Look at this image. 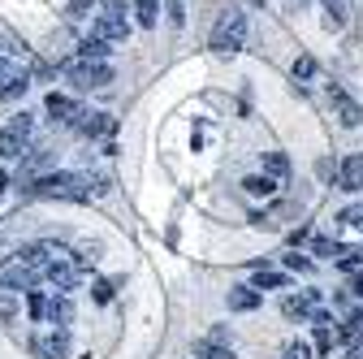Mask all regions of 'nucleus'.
<instances>
[{
	"label": "nucleus",
	"mask_w": 363,
	"mask_h": 359,
	"mask_svg": "<svg viewBox=\"0 0 363 359\" xmlns=\"http://www.w3.org/2000/svg\"><path fill=\"white\" fill-rule=\"evenodd\" d=\"M61 70H65V78L78 87V92H91V87H108L113 82V65L108 61H82V57H74Z\"/></svg>",
	"instance_id": "20e7f679"
},
{
	"label": "nucleus",
	"mask_w": 363,
	"mask_h": 359,
	"mask_svg": "<svg viewBox=\"0 0 363 359\" xmlns=\"http://www.w3.org/2000/svg\"><path fill=\"white\" fill-rule=\"evenodd\" d=\"M281 260H286L290 273H311V260H307V255H298V251H290V255H281Z\"/></svg>",
	"instance_id": "a878e982"
},
{
	"label": "nucleus",
	"mask_w": 363,
	"mask_h": 359,
	"mask_svg": "<svg viewBox=\"0 0 363 359\" xmlns=\"http://www.w3.org/2000/svg\"><path fill=\"white\" fill-rule=\"evenodd\" d=\"M337 247L342 243H333V238H311V251L315 255H337Z\"/></svg>",
	"instance_id": "cd10ccee"
},
{
	"label": "nucleus",
	"mask_w": 363,
	"mask_h": 359,
	"mask_svg": "<svg viewBox=\"0 0 363 359\" xmlns=\"http://www.w3.org/2000/svg\"><path fill=\"white\" fill-rule=\"evenodd\" d=\"M134 18H139V26H156L160 22V0H134Z\"/></svg>",
	"instance_id": "412c9836"
},
{
	"label": "nucleus",
	"mask_w": 363,
	"mask_h": 359,
	"mask_svg": "<svg viewBox=\"0 0 363 359\" xmlns=\"http://www.w3.org/2000/svg\"><path fill=\"white\" fill-rule=\"evenodd\" d=\"M354 294L363 299V273H354Z\"/></svg>",
	"instance_id": "72a5a7b5"
},
{
	"label": "nucleus",
	"mask_w": 363,
	"mask_h": 359,
	"mask_svg": "<svg viewBox=\"0 0 363 359\" xmlns=\"http://www.w3.org/2000/svg\"><path fill=\"white\" fill-rule=\"evenodd\" d=\"M26 195L35 199H69V204H86L91 187H86V173H43L35 182H26Z\"/></svg>",
	"instance_id": "f257e3e1"
},
{
	"label": "nucleus",
	"mask_w": 363,
	"mask_h": 359,
	"mask_svg": "<svg viewBox=\"0 0 363 359\" xmlns=\"http://www.w3.org/2000/svg\"><path fill=\"white\" fill-rule=\"evenodd\" d=\"M9 126H13V130H22V134H30V130H35V117H30V113H18Z\"/></svg>",
	"instance_id": "c756f323"
},
{
	"label": "nucleus",
	"mask_w": 363,
	"mask_h": 359,
	"mask_svg": "<svg viewBox=\"0 0 363 359\" xmlns=\"http://www.w3.org/2000/svg\"><path fill=\"white\" fill-rule=\"evenodd\" d=\"M286 282H290V277H286V273H277V268H259V273H255V282H251V286H255V290L264 294V290H281Z\"/></svg>",
	"instance_id": "a211bd4d"
},
{
	"label": "nucleus",
	"mask_w": 363,
	"mask_h": 359,
	"mask_svg": "<svg viewBox=\"0 0 363 359\" xmlns=\"http://www.w3.org/2000/svg\"><path fill=\"white\" fill-rule=\"evenodd\" d=\"M0 187H5V173H0Z\"/></svg>",
	"instance_id": "f704fd0d"
},
{
	"label": "nucleus",
	"mask_w": 363,
	"mask_h": 359,
	"mask_svg": "<svg viewBox=\"0 0 363 359\" xmlns=\"http://www.w3.org/2000/svg\"><path fill=\"white\" fill-rule=\"evenodd\" d=\"M320 5L329 9V22H333V26H342L346 13H350V0H320Z\"/></svg>",
	"instance_id": "b1692460"
},
{
	"label": "nucleus",
	"mask_w": 363,
	"mask_h": 359,
	"mask_svg": "<svg viewBox=\"0 0 363 359\" xmlns=\"http://www.w3.org/2000/svg\"><path fill=\"white\" fill-rule=\"evenodd\" d=\"M259 165H264V173H268V177H286V173H290L286 152H264V156H259Z\"/></svg>",
	"instance_id": "aec40b11"
},
{
	"label": "nucleus",
	"mask_w": 363,
	"mask_h": 359,
	"mask_svg": "<svg viewBox=\"0 0 363 359\" xmlns=\"http://www.w3.org/2000/svg\"><path fill=\"white\" fill-rule=\"evenodd\" d=\"M259 303H264V294L255 286H234L230 290V311H255Z\"/></svg>",
	"instance_id": "4468645a"
},
{
	"label": "nucleus",
	"mask_w": 363,
	"mask_h": 359,
	"mask_svg": "<svg viewBox=\"0 0 363 359\" xmlns=\"http://www.w3.org/2000/svg\"><path fill=\"white\" fill-rule=\"evenodd\" d=\"M242 191H247V195H272V191H277V177L251 173V177H242Z\"/></svg>",
	"instance_id": "f3484780"
},
{
	"label": "nucleus",
	"mask_w": 363,
	"mask_h": 359,
	"mask_svg": "<svg viewBox=\"0 0 363 359\" xmlns=\"http://www.w3.org/2000/svg\"><path fill=\"white\" fill-rule=\"evenodd\" d=\"M329 104H333V113H337V121H342V126H359V121H363V109L342 92L337 82H329Z\"/></svg>",
	"instance_id": "1a4fd4ad"
},
{
	"label": "nucleus",
	"mask_w": 363,
	"mask_h": 359,
	"mask_svg": "<svg viewBox=\"0 0 363 359\" xmlns=\"http://www.w3.org/2000/svg\"><path fill=\"white\" fill-rule=\"evenodd\" d=\"M290 74H294V82H311V78H315V57H307V53H303V57L290 65Z\"/></svg>",
	"instance_id": "5701e85b"
},
{
	"label": "nucleus",
	"mask_w": 363,
	"mask_h": 359,
	"mask_svg": "<svg viewBox=\"0 0 363 359\" xmlns=\"http://www.w3.org/2000/svg\"><path fill=\"white\" fill-rule=\"evenodd\" d=\"M346 325H350V329L363 338V307H354V311H350V316H346Z\"/></svg>",
	"instance_id": "7c9ffc66"
},
{
	"label": "nucleus",
	"mask_w": 363,
	"mask_h": 359,
	"mask_svg": "<svg viewBox=\"0 0 363 359\" xmlns=\"http://www.w3.org/2000/svg\"><path fill=\"white\" fill-rule=\"evenodd\" d=\"M100 9H104V13H96V26H91V35L104 39V43L125 39V35H130V22H125V13H121V0H100Z\"/></svg>",
	"instance_id": "39448f33"
},
{
	"label": "nucleus",
	"mask_w": 363,
	"mask_h": 359,
	"mask_svg": "<svg viewBox=\"0 0 363 359\" xmlns=\"http://www.w3.org/2000/svg\"><path fill=\"white\" fill-rule=\"evenodd\" d=\"M86 5L91 0H69V18H86Z\"/></svg>",
	"instance_id": "2f4dec72"
},
{
	"label": "nucleus",
	"mask_w": 363,
	"mask_h": 359,
	"mask_svg": "<svg viewBox=\"0 0 363 359\" xmlns=\"http://www.w3.org/2000/svg\"><path fill=\"white\" fill-rule=\"evenodd\" d=\"M169 26H182V22H186V5H182V0H169Z\"/></svg>",
	"instance_id": "bb28decb"
},
{
	"label": "nucleus",
	"mask_w": 363,
	"mask_h": 359,
	"mask_svg": "<svg viewBox=\"0 0 363 359\" xmlns=\"http://www.w3.org/2000/svg\"><path fill=\"white\" fill-rule=\"evenodd\" d=\"M242 43H247V13L242 9H225L208 35V48L212 53H242Z\"/></svg>",
	"instance_id": "f03ea898"
},
{
	"label": "nucleus",
	"mask_w": 363,
	"mask_h": 359,
	"mask_svg": "<svg viewBox=\"0 0 363 359\" xmlns=\"http://www.w3.org/2000/svg\"><path fill=\"white\" fill-rule=\"evenodd\" d=\"M43 325L69 329V325H74V299H69V294H52V299H48V316H43Z\"/></svg>",
	"instance_id": "9d476101"
},
{
	"label": "nucleus",
	"mask_w": 363,
	"mask_h": 359,
	"mask_svg": "<svg viewBox=\"0 0 363 359\" xmlns=\"http://www.w3.org/2000/svg\"><path fill=\"white\" fill-rule=\"evenodd\" d=\"M26 152H30V134H22V130H13V126L0 130V156H5V160H18V156H26Z\"/></svg>",
	"instance_id": "ddd939ff"
},
{
	"label": "nucleus",
	"mask_w": 363,
	"mask_h": 359,
	"mask_svg": "<svg viewBox=\"0 0 363 359\" xmlns=\"http://www.w3.org/2000/svg\"><path fill=\"white\" fill-rule=\"evenodd\" d=\"M96 299H100V303H108V299H113V286H108V282H100V286H96Z\"/></svg>",
	"instance_id": "473e14b6"
},
{
	"label": "nucleus",
	"mask_w": 363,
	"mask_h": 359,
	"mask_svg": "<svg viewBox=\"0 0 363 359\" xmlns=\"http://www.w3.org/2000/svg\"><path fill=\"white\" fill-rule=\"evenodd\" d=\"M78 57H82V61H108V43L91 35V39H82V43H78Z\"/></svg>",
	"instance_id": "6ab92c4d"
},
{
	"label": "nucleus",
	"mask_w": 363,
	"mask_h": 359,
	"mask_svg": "<svg viewBox=\"0 0 363 359\" xmlns=\"http://www.w3.org/2000/svg\"><path fill=\"white\" fill-rule=\"evenodd\" d=\"M281 359H311V342H303V338H294V342H286V350H281Z\"/></svg>",
	"instance_id": "393cba45"
},
{
	"label": "nucleus",
	"mask_w": 363,
	"mask_h": 359,
	"mask_svg": "<svg viewBox=\"0 0 363 359\" xmlns=\"http://www.w3.org/2000/svg\"><path fill=\"white\" fill-rule=\"evenodd\" d=\"M43 282V273L22 255V251H13L9 260H0V290H18V294H26V290H35Z\"/></svg>",
	"instance_id": "7ed1b4c3"
},
{
	"label": "nucleus",
	"mask_w": 363,
	"mask_h": 359,
	"mask_svg": "<svg viewBox=\"0 0 363 359\" xmlns=\"http://www.w3.org/2000/svg\"><path fill=\"white\" fill-rule=\"evenodd\" d=\"M333 346V329L329 325H315V350H329Z\"/></svg>",
	"instance_id": "c85d7f7f"
},
{
	"label": "nucleus",
	"mask_w": 363,
	"mask_h": 359,
	"mask_svg": "<svg viewBox=\"0 0 363 359\" xmlns=\"http://www.w3.org/2000/svg\"><path fill=\"white\" fill-rule=\"evenodd\" d=\"M337 187H342L346 195L363 191V156H346V160L337 165Z\"/></svg>",
	"instance_id": "9b49d317"
},
{
	"label": "nucleus",
	"mask_w": 363,
	"mask_h": 359,
	"mask_svg": "<svg viewBox=\"0 0 363 359\" xmlns=\"http://www.w3.org/2000/svg\"><path fill=\"white\" fill-rule=\"evenodd\" d=\"M69 342H65V329H52V333H35L30 338V355L35 359H65Z\"/></svg>",
	"instance_id": "6e6552de"
},
{
	"label": "nucleus",
	"mask_w": 363,
	"mask_h": 359,
	"mask_svg": "<svg viewBox=\"0 0 363 359\" xmlns=\"http://www.w3.org/2000/svg\"><path fill=\"white\" fill-rule=\"evenodd\" d=\"M43 282L52 286V294H74V290H78V282H82V268H78V260L48 264V268H43Z\"/></svg>",
	"instance_id": "423d86ee"
},
{
	"label": "nucleus",
	"mask_w": 363,
	"mask_h": 359,
	"mask_svg": "<svg viewBox=\"0 0 363 359\" xmlns=\"http://www.w3.org/2000/svg\"><path fill=\"white\" fill-rule=\"evenodd\" d=\"M43 109H48V113H52V121H61V126H69V121L82 113V104H78V100H69V96H61V92H48Z\"/></svg>",
	"instance_id": "f8f14e48"
},
{
	"label": "nucleus",
	"mask_w": 363,
	"mask_h": 359,
	"mask_svg": "<svg viewBox=\"0 0 363 359\" xmlns=\"http://www.w3.org/2000/svg\"><path fill=\"white\" fill-rule=\"evenodd\" d=\"M26 87H30V74L22 70V61L0 57V100H18Z\"/></svg>",
	"instance_id": "0eeeda50"
},
{
	"label": "nucleus",
	"mask_w": 363,
	"mask_h": 359,
	"mask_svg": "<svg viewBox=\"0 0 363 359\" xmlns=\"http://www.w3.org/2000/svg\"><path fill=\"white\" fill-rule=\"evenodd\" d=\"M195 355H199V359H238V355H234V346L212 342V338H199V342H195Z\"/></svg>",
	"instance_id": "2eb2a0df"
},
{
	"label": "nucleus",
	"mask_w": 363,
	"mask_h": 359,
	"mask_svg": "<svg viewBox=\"0 0 363 359\" xmlns=\"http://www.w3.org/2000/svg\"><path fill=\"white\" fill-rule=\"evenodd\" d=\"M18 290H0V321H5V325H13L18 321Z\"/></svg>",
	"instance_id": "4be33fe9"
},
{
	"label": "nucleus",
	"mask_w": 363,
	"mask_h": 359,
	"mask_svg": "<svg viewBox=\"0 0 363 359\" xmlns=\"http://www.w3.org/2000/svg\"><path fill=\"white\" fill-rule=\"evenodd\" d=\"M48 299H52V294H48V290H39V286L26 290V311H30V321L43 325V316H48Z\"/></svg>",
	"instance_id": "dca6fc26"
}]
</instances>
